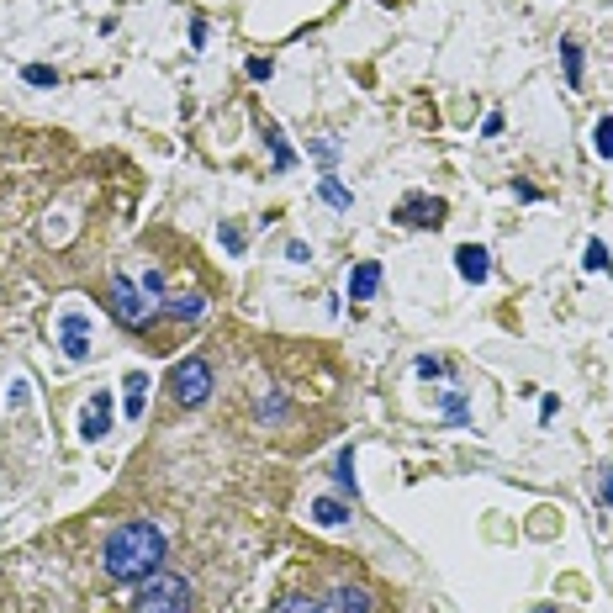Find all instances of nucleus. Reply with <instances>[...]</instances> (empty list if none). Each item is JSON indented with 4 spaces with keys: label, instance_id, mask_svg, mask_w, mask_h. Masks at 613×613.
<instances>
[{
    "label": "nucleus",
    "instance_id": "nucleus-8",
    "mask_svg": "<svg viewBox=\"0 0 613 613\" xmlns=\"http://www.w3.org/2000/svg\"><path fill=\"white\" fill-rule=\"evenodd\" d=\"M80 434L96 444L101 434H111V392H96V402L85 407V418H80Z\"/></svg>",
    "mask_w": 613,
    "mask_h": 613
},
{
    "label": "nucleus",
    "instance_id": "nucleus-12",
    "mask_svg": "<svg viewBox=\"0 0 613 613\" xmlns=\"http://www.w3.org/2000/svg\"><path fill=\"white\" fill-rule=\"evenodd\" d=\"M122 407H127V418H143V407H148V376L143 370H133V376H127V386H122Z\"/></svg>",
    "mask_w": 613,
    "mask_h": 613
},
{
    "label": "nucleus",
    "instance_id": "nucleus-7",
    "mask_svg": "<svg viewBox=\"0 0 613 613\" xmlns=\"http://www.w3.org/2000/svg\"><path fill=\"white\" fill-rule=\"evenodd\" d=\"M455 270H460V281L481 286V281L492 275V254L481 249V244H460V249H455Z\"/></svg>",
    "mask_w": 613,
    "mask_h": 613
},
{
    "label": "nucleus",
    "instance_id": "nucleus-17",
    "mask_svg": "<svg viewBox=\"0 0 613 613\" xmlns=\"http://www.w3.org/2000/svg\"><path fill=\"white\" fill-rule=\"evenodd\" d=\"M318 196L328 201V207H339V212H349V207H355V196H349V191H344V185L333 180V175H328V180L318 185Z\"/></svg>",
    "mask_w": 613,
    "mask_h": 613
},
{
    "label": "nucleus",
    "instance_id": "nucleus-20",
    "mask_svg": "<svg viewBox=\"0 0 613 613\" xmlns=\"http://www.w3.org/2000/svg\"><path fill=\"white\" fill-rule=\"evenodd\" d=\"M22 80H27V85H37V90H48V85H59V74H53L48 64H27V69H22Z\"/></svg>",
    "mask_w": 613,
    "mask_h": 613
},
{
    "label": "nucleus",
    "instance_id": "nucleus-19",
    "mask_svg": "<svg viewBox=\"0 0 613 613\" xmlns=\"http://www.w3.org/2000/svg\"><path fill=\"white\" fill-rule=\"evenodd\" d=\"M444 418H450V423H471V407H466L460 392H444Z\"/></svg>",
    "mask_w": 613,
    "mask_h": 613
},
{
    "label": "nucleus",
    "instance_id": "nucleus-30",
    "mask_svg": "<svg viewBox=\"0 0 613 613\" xmlns=\"http://www.w3.org/2000/svg\"><path fill=\"white\" fill-rule=\"evenodd\" d=\"M534 613H555V608H534Z\"/></svg>",
    "mask_w": 613,
    "mask_h": 613
},
{
    "label": "nucleus",
    "instance_id": "nucleus-11",
    "mask_svg": "<svg viewBox=\"0 0 613 613\" xmlns=\"http://www.w3.org/2000/svg\"><path fill=\"white\" fill-rule=\"evenodd\" d=\"M164 312L180 323H201L207 318V296H164Z\"/></svg>",
    "mask_w": 613,
    "mask_h": 613
},
{
    "label": "nucleus",
    "instance_id": "nucleus-2",
    "mask_svg": "<svg viewBox=\"0 0 613 613\" xmlns=\"http://www.w3.org/2000/svg\"><path fill=\"white\" fill-rule=\"evenodd\" d=\"M106 307H111V318H117L122 328H148V323L164 312L159 275H143V281H133V275H111Z\"/></svg>",
    "mask_w": 613,
    "mask_h": 613
},
{
    "label": "nucleus",
    "instance_id": "nucleus-9",
    "mask_svg": "<svg viewBox=\"0 0 613 613\" xmlns=\"http://www.w3.org/2000/svg\"><path fill=\"white\" fill-rule=\"evenodd\" d=\"M318 613H370V598L360 587H333L328 598L318 603Z\"/></svg>",
    "mask_w": 613,
    "mask_h": 613
},
{
    "label": "nucleus",
    "instance_id": "nucleus-28",
    "mask_svg": "<svg viewBox=\"0 0 613 613\" xmlns=\"http://www.w3.org/2000/svg\"><path fill=\"white\" fill-rule=\"evenodd\" d=\"M312 154H318L323 164H333V159H339V148H333V143H312Z\"/></svg>",
    "mask_w": 613,
    "mask_h": 613
},
{
    "label": "nucleus",
    "instance_id": "nucleus-1",
    "mask_svg": "<svg viewBox=\"0 0 613 613\" xmlns=\"http://www.w3.org/2000/svg\"><path fill=\"white\" fill-rule=\"evenodd\" d=\"M164 561V534L159 524H148V518H133V524L111 529L106 545H101V566L111 582H143L148 571H159Z\"/></svg>",
    "mask_w": 613,
    "mask_h": 613
},
{
    "label": "nucleus",
    "instance_id": "nucleus-21",
    "mask_svg": "<svg viewBox=\"0 0 613 613\" xmlns=\"http://www.w3.org/2000/svg\"><path fill=\"white\" fill-rule=\"evenodd\" d=\"M587 270H592V275H608V270H613V259H608V249L598 244V238L587 244Z\"/></svg>",
    "mask_w": 613,
    "mask_h": 613
},
{
    "label": "nucleus",
    "instance_id": "nucleus-16",
    "mask_svg": "<svg viewBox=\"0 0 613 613\" xmlns=\"http://www.w3.org/2000/svg\"><path fill=\"white\" fill-rule=\"evenodd\" d=\"M333 481H339V487L355 497V450H349V444L339 450V460H333Z\"/></svg>",
    "mask_w": 613,
    "mask_h": 613
},
{
    "label": "nucleus",
    "instance_id": "nucleus-3",
    "mask_svg": "<svg viewBox=\"0 0 613 613\" xmlns=\"http://www.w3.org/2000/svg\"><path fill=\"white\" fill-rule=\"evenodd\" d=\"M138 613H191V582L175 571H148L138 582Z\"/></svg>",
    "mask_w": 613,
    "mask_h": 613
},
{
    "label": "nucleus",
    "instance_id": "nucleus-25",
    "mask_svg": "<svg viewBox=\"0 0 613 613\" xmlns=\"http://www.w3.org/2000/svg\"><path fill=\"white\" fill-rule=\"evenodd\" d=\"M598 503H603V508H613V466L603 471V487H598Z\"/></svg>",
    "mask_w": 613,
    "mask_h": 613
},
{
    "label": "nucleus",
    "instance_id": "nucleus-13",
    "mask_svg": "<svg viewBox=\"0 0 613 613\" xmlns=\"http://www.w3.org/2000/svg\"><path fill=\"white\" fill-rule=\"evenodd\" d=\"M312 518H318L323 529H339L344 518H349V508L339 503V497H318V503H312Z\"/></svg>",
    "mask_w": 613,
    "mask_h": 613
},
{
    "label": "nucleus",
    "instance_id": "nucleus-23",
    "mask_svg": "<svg viewBox=\"0 0 613 613\" xmlns=\"http://www.w3.org/2000/svg\"><path fill=\"white\" fill-rule=\"evenodd\" d=\"M413 370H418V376H429V381H439V376H444V360H429V355H423Z\"/></svg>",
    "mask_w": 613,
    "mask_h": 613
},
{
    "label": "nucleus",
    "instance_id": "nucleus-4",
    "mask_svg": "<svg viewBox=\"0 0 613 613\" xmlns=\"http://www.w3.org/2000/svg\"><path fill=\"white\" fill-rule=\"evenodd\" d=\"M212 365L201 360V355H185V360H175L170 365V397L180 402V407H201L212 397Z\"/></svg>",
    "mask_w": 613,
    "mask_h": 613
},
{
    "label": "nucleus",
    "instance_id": "nucleus-10",
    "mask_svg": "<svg viewBox=\"0 0 613 613\" xmlns=\"http://www.w3.org/2000/svg\"><path fill=\"white\" fill-rule=\"evenodd\" d=\"M376 286H381V265L365 259V265H355V275H349V302H370Z\"/></svg>",
    "mask_w": 613,
    "mask_h": 613
},
{
    "label": "nucleus",
    "instance_id": "nucleus-5",
    "mask_svg": "<svg viewBox=\"0 0 613 613\" xmlns=\"http://www.w3.org/2000/svg\"><path fill=\"white\" fill-rule=\"evenodd\" d=\"M392 222H402V228H439V222H444V201H439V196L413 191V196H402V201H397Z\"/></svg>",
    "mask_w": 613,
    "mask_h": 613
},
{
    "label": "nucleus",
    "instance_id": "nucleus-18",
    "mask_svg": "<svg viewBox=\"0 0 613 613\" xmlns=\"http://www.w3.org/2000/svg\"><path fill=\"white\" fill-rule=\"evenodd\" d=\"M592 148H598L603 159H613V117H598V127H592Z\"/></svg>",
    "mask_w": 613,
    "mask_h": 613
},
{
    "label": "nucleus",
    "instance_id": "nucleus-27",
    "mask_svg": "<svg viewBox=\"0 0 613 613\" xmlns=\"http://www.w3.org/2000/svg\"><path fill=\"white\" fill-rule=\"evenodd\" d=\"M497 133H503V117H497V111H492V117L481 122V138H497Z\"/></svg>",
    "mask_w": 613,
    "mask_h": 613
},
{
    "label": "nucleus",
    "instance_id": "nucleus-26",
    "mask_svg": "<svg viewBox=\"0 0 613 613\" xmlns=\"http://www.w3.org/2000/svg\"><path fill=\"white\" fill-rule=\"evenodd\" d=\"M249 74H254V80H270L275 64H270V59H249Z\"/></svg>",
    "mask_w": 613,
    "mask_h": 613
},
{
    "label": "nucleus",
    "instance_id": "nucleus-15",
    "mask_svg": "<svg viewBox=\"0 0 613 613\" xmlns=\"http://www.w3.org/2000/svg\"><path fill=\"white\" fill-rule=\"evenodd\" d=\"M265 143H270V164H275V175H281V170H291V148H286V138H281V127H275V122H265Z\"/></svg>",
    "mask_w": 613,
    "mask_h": 613
},
{
    "label": "nucleus",
    "instance_id": "nucleus-14",
    "mask_svg": "<svg viewBox=\"0 0 613 613\" xmlns=\"http://www.w3.org/2000/svg\"><path fill=\"white\" fill-rule=\"evenodd\" d=\"M561 64H566V85L577 90L582 85V48H577V37H561Z\"/></svg>",
    "mask_w": 613,
    "mask_h": 613
},
{
    "label": "nucleus",
    "instance_id": "nucleus-22",
    "mask_svg": "<svg viewBox=\"0 0 613 613\" xmlns=\"http://www.w3.org/2000/svg\"><path fill=\"white\" fill-rule=\"evenodd\" d=\"M270 613H318V603H312V598H281Z\"/></svg>",
    "mask_w": 613,
    "mask_h": 613
},
{
    "label": "nucleus",
    "instance_id": "nucleus-29",
    "mask_svg": "<svg viewBox=\"0 0 613 613\" xmlns=\"http://www.w3.org/2000/svg\"><path fill=\"white\" fill-rule=\"evenodd\" d=\"M286 254H291V259H312V249L302 244V238H291V244H286Z\"/></svg>",
    "mask_w": 613,
    "mask_h": 613
},
{
    "label": "nucleus",
    "instance_id": "nucleus-24",
    "mask_svg": "<svg viewBox=\"0 0 613 613\" xmlns=\"http://www.w3.org/2000/svg\"><path fill=\"white\" fill-rule=\"evenodd\" d=\"M222 249H228V254H244V233H238V228H222Z\"/></svg>",
    "mask_w": 613,
    "mask_h": 613
},
{
    "label": "nucleus",
    "instance_id": "nucleus-6",
    "mask_svg": "<svg viewBox=\"0 0 613 613\" xmlns=\"http://www.w3.org/2000/svg\"><path fill=\"white\" fill-rule=\"evenodd\" d=\"M59 339H64V355L69 360H85L90 355V318H85V312H64V318H59Z\"/></svg>",
    "mask_w": 613,
    "mask_h": 613
}]
</instances>
